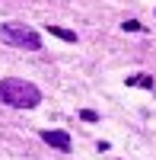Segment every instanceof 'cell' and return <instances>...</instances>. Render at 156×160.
Returning <instances> with one entry per match:
<instances>
[{"label": "cell", "instance_id": "6da1fadb", "mask_svg": "<svg viewBox=\"0 0 156 160\" xmlns=\"http://www.w3.org/2000/svg\"><path fill=\"white\" fill-rule=\"evenodd\" d=\"M0 102L13 106V109H35L42 102V90L29 80H19V77H7L0 80Z\"/></svg>", "mask_w": 156, "mask_h": 160}, {"label": "cell", "instance_id": "7a4b0ae2", "mask_svg": "<svg viewBox=\"0 0 156 160\" xmlns=\"http://www.w3.org/2000/svg\"><path fill=\"white\" fill-rule=\"evenodd\" d=\"M0 38H3L7 45H16V48H25V51L42 48V35H38L32 26H25V22H3L0 26Z\"/></svg>", "mask_w": 156, "mask_h": 160}, {"label": "cell", "instance_id": "3957f363", "mask_svg": "<svg viewBox=\"0 0 156 160\" xmlns=\"http://www.w3.org/2000/svg\"><path fill=\"white\" fill-rule=\"evenodd\" d=\"M42 141L51 144L54 151H70V148H73V141H70L67 131H42Z\"/></svg>", "mask_w": 156, "mask_h": 160}, {"label": "cell", "instance_id": "277c9868", "mask_svg": "<svg viewBox=\"0 0 156 160\" xmlns=\"http://www.w3.org/2000/svg\"><path fill=\"white\" fill-rule=\"evenodd\" d=\"M127 87H144V90L156 93V80L147 77V74H134V77H127Z\"/></svg>", "mask_w": 156, "mask_h": 160}, {"label": "cell", "instance_id": "5b68a950", "mask_svg": "<svg viewBox=\"0 0 156 160\" xmlns=\"http://www.w3.org/2000/svg\"><path fill=\"white\" fill-rule=\"evenodd\" d=\"M48 32L54 35V38H64V42H70V45L76 42V32H70V29H61V26H51V22H48Z\"/></svg>", "mask_w": 156, "mask_h": 160}, {"label": "cell", "instance_id": "8992f818", "mask_svg": "<svg viewBox=\"0 0 156 160\" xmlns=\"http://www.w3.org/2000/svg\"><path fill=\"white\" fill-rule=\"evenodd\" d=\"M121 26H124V32H140V29H144L137 19H127V22H121Z\"/></svg>", "mask_w": 156, "mask_h": 160}, {"label": "cell", "instance_id": "52a82bcc", "mask_svg": "<svg viewBox=\"0 0 156 160\" xmlns=\"http://www.w3.org/2000/svg\"><path fill=\"white\" fill-rule=\"evenodd\" d=\"M80 118H83V122H99V112H93V109H83V112H80Z\"/></svg>", "mask_w": 156, "mask_h": 160}]
</instances>
